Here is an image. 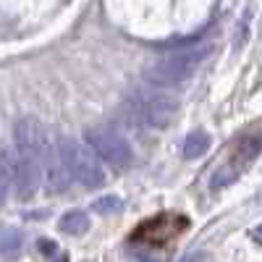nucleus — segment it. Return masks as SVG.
<instances>
[{
  "label": "nucleus",
  "instance_id": "f257e3e1",
  "mask_svg": "<svg viewBox=\"0 0 262 262\" xmlns=\"http://www.w3.org/2000/svg\"><path fill=\"white\" fill-rule=\"evenodd\" d=\"M32 123L34 118H21L16 123V147H13V158H11V176H13V186H16V196L18 200H32L39 191L42 184V163H39V152L34 147V137H32Z\"/></svg>",
  "mask_w": 262,
  "mask_h": 262
},
{
  "label": "nucleus",
  "instance_id": "f03ea898",
  "mask_svg": "<svg viewBox=\"0 0 262 262\" xmlns=\"http://www.w3.org/2000/svg\"><path fill=\"white\" fill-rule=\"evenodd\" d=\"M212 53L210 45H196V48H181V50H173L163 58H155L147 66V81L152 86H179L186 84L194 71L207 60V55Z\"/></svg>",
  "mask_w": 262,
  "mask_h": 262
},
{
  "label": "nucleus",
  "instance_id": "7ed1b4c3",
  "mask_svg": "<svg viewBox=\"0 0 262 262\" xmlns=\"http://www.w3.org/2000/svg\"><path fill=\"white\" fill-rule=\"evenodd\" d=\"M58 149H60V158H63V165L69 170V176L86 186V189H97L105 184V168H102V160L97 158V152L84 144V142H76V139H60L58 142Z\"/></svg>",
  "mask_w": 262,
  "mask_h": 262
},
{
  "label": "nucleus",
  "instance_id": "20e7f679",
  "mask_svg": "<svg viewBox=\"0 0 262 262\" xmlns=\"http://www.w3.org/2000/svg\"><path fill=\"white\" fill-rule=\"evenodd\" d=\"M128 105L134 111V118L149 128H168L179 113V100L155 86H137L128 97Z\"/></svg>",
  "mask_w": 262,
  "mask_h": 262
},
{
  "label": "nucleus",
  "instance_id": "39448f33",
  "mask_svg": "<svg viewBox=\"0 0 262 262\" xmlns=\"http://www.w3.org/2000/svg\"><path fill=\"white\" fill-rule=\"evenodd\" d=\"M84 134H86V144L97 152V158L102 163L113 165L116 170L128 168V163H131L134 155H131L128 142L118 134L116 128H111V126H90Z\"/></svg>",
  "mask_w": 262,
  "mask_h": 262
},
{
  "label": "nucleus",
  "instance_id": "423d86ee",
  "mask_svg": "<svg viewBox=\"0 0 262 262\" xmlns=\"http://www.w3.org/2000/svg\"><path fill=\"white\" fill-rule=\"evenodd\" d=\"M259 152H262V134L244 137L242 142L236 144V149H233V160L228 163V168H233V170L238 173L244 165H249V163L259 155Z\"/></svg>",
  "mask_w": 262,
  "mask_h": 262
},
{
  "label": "nucleus",
  "instance_id": "0eeeda50",
  "mask_svg": "<svg viewBox=\"0 0 262 262\" xmlns=\"http://www.w3.org/2000/svg\"><path fill=\"white\" fill-rule=\"evenodd\" d=\"M210 134L207 131H191V134L181 142V155L186 160H196V158H202L205 152L210 149Z\"/></svg>",
  "mask_w": 262,
  "mask_h": 262
},
{
  "label": "nucleus",
  "instance_id": "6e6552de",
  "mask_svg": "<svg viewBox=\"0 0 262 262\" xmlns=\"http://www.w3.org/2000/svg\"><path fill=\"white\" fill-rule=\"evenodd\" d=\"M60 231L69 233V236H81L90 231V217H86L84 210H69L63 217H60Z\"/></svg>",
  "mask_w": 262,
  "mask_h": 262
},
{
  "label": "nucleus",
  "instance_id": "1a4fd4ad",
  "mask_svg": "<svg viewBox=\"0 0 262 262\" xmlns=\"http://www.w3.org/2000/svg\"><path fill=\"white\" fill-rule=\"evenodd\" d=\"M21 249H24V236H21V231L16 228H0V254L13 259L21 254Z\"/></svg>",
  "mask_w": 262,
  "mask_h": 262
},
{
  "label": "nucleus",
  "instance_id": "9d476101",
  "mask_svg": "<svg viewBox=\"0 0 262 262\" xmlns=\"http://www.w3.org/2000/svg\"><path fill=\"white\" fill-rule=\"evenodd\" d=\"M11 158H13V152L8 147L0 149V205L6 202V196H8V189H11Z\"/></svg>",
  "mask_w": 262,
  "mask_h": 262
},
{
  "label": "nucleus",
  "instance_id": "9b49d317",
  "mask_svg": "<svg viewBox=\"0 0 262 262\" xmlns=\"http://www.w3.org/2000/svg\"><path fill=\"white\" fill-rule=\"evenodd\" d=\"M118 210H121V200H118V196H102V200L95 202V212H100V215H113Z\"/></svg>",
  "mask_w": 262,
  "mask_h": 262
},
{
  "label": "nucleus",
  "instance_id": "f8f14e48",
  "mask_svg": "<svg viewBox=\"0 0 262 262\" xmlns=\"http://www.w3.org/2000/svg\"><path fill=\"white\" fill-rule=\"evenodd\" d=\"M37 249H39L42 254H45V257H53V254L58 252V244H55V242H50V238H39V242H37Z\"/></svg>",
  "mask_w": 262,
  "mask_h": 262
},
{
  "label": "nucleus",
  "instance_id": "ddd939ff",
  "mask_svg": "<svg viewBox=\"0 0 262 262\" xmlns=\"http://www.w3.org/2000/svg\"><path fill=\"white\" fill-rule=\"evenodd\" d=\"M252 238H254V242H257V244H262V223L252 228Z\"/></svg>",
  "mask_w": 262,
  "mask_h": 262
}]
</instances>
